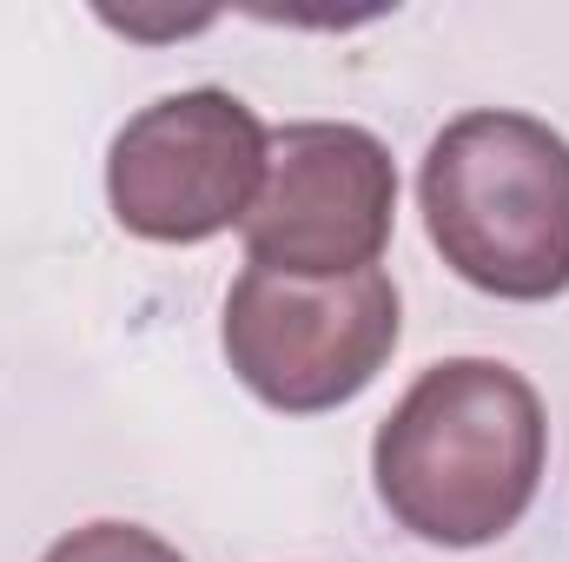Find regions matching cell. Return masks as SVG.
<instances>
[{
	"mask_svg": "<svg viewBox=\"0 0 569 562\" xmlns=\"http://www.w3.org/2000/svg\"><path fill=\"white\" fill-rule=\"evenodd\" d=\"M550 456L543 398L497 358H443L371 436V483L398 530L437 550H483L523 523Z\"/></svg>",
	"mask_w": 569,
	"mask_h": 562,
	"instance_id": "1",
	"label": "cell"
},
{
	"mask_svg": "<svg viewBox=\"0 0 569 562\" xmlns=\"http://www.w3.org/2000/svg\"><path fill=\"white\" fill-rule=\"evenodd\" d=\"M437 259L483 298L550 304L569 291V140L510 107L457 113L418 165Z\"/></svg>",
	"mask_w": 569,
	"mask_h": 562,
	"instance_id": "2",
	"label": "cell"
},
{
	"mask_svg": "<svg viewBox=\"0 0 569 562\" xmlns=\"http://www.w3.org/2000/svg\"><path fill=\"white\" fill-rule=\"evenodd\" d=\"M398 338L405 298L378 265L351 279H284L246 265L219 318L232 378L284 418H318L371 391Z\"/></svg>",
	"mask_w": 569,
	"mask_h": 562,
	"instance_id": "3",
	"label": "cell"
},
{
	"mask_svg": "<svg viewBox=\"0 0 569 562\" xmlns=\"http://www.w3.org/2000/svg\"><path fill=\"white\" fill-rule=\"evenodd\" d=\"M272 133L226 87H186L140 107L107 145V205L146 245H206L246 225Z\"/></svg>",
	"mask_w": 569,
	"mask_h": 562,
	"instance_id": "4",
	"label": "cell"
},
{
	"mask_svg": "<svg viewBox=\"0 0 569 562\" xmlns=\"http://www.w3.org/2000/svg\"><path fill=\"white\" fill-rule=\"evenodd\" d=\"M398 225L391 145L351 120H298L272 133L266 185L246 212V252L284 279L371 272Z\"/></svg>",
	"mask_w": 569,
	"mask_h": 562,
	"instance_id": "5",
	"label": "cell"
},
{
	"mask_svg": "<svg viewBox=\"0 0 569 562\" xmlns=\"http://www.w3.org/2000/svg\"><path fill=\"white\" fill-rule=\"evenodd\" d=\"M40 562H186L166 536H152L146 523H87L67 530Z\"/></svg>",
	"mask_w": 569,
	"mask_h": 562,
	"instance_id": "6",
	"label": "cell"
}]
</instances>
